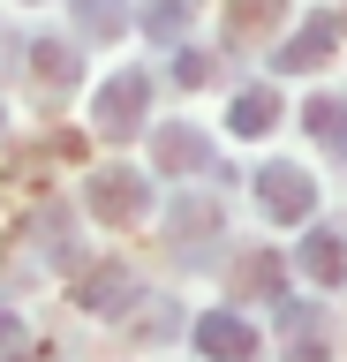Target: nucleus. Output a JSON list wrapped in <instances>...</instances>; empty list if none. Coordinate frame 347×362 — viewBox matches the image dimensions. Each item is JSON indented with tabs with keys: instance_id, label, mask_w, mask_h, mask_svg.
I'll return each instance as SVG.
<instances>
[{
	"instance_id": "obj_8",
	"label": "nucleus",
	"mask_w": 347,
	"mask_h": 362,
	"mask_svg": "<svg viewBox=\"0 0 347 362\" xmlns=\"http://www.w3.org/2000/svg\"><path fill=\"white\" fill-rule=\"evenodd\" d=\"M159 158H166V166H204V136L166 129V136H159Z\"/></svg>"
},
{
	"instance_id": "obj_6",
	"label": "nucleus",
	"mask_w": 347,
	"mask_h": 362,
	"mask_svg": "<svg viewBox=\"0 0 347 362\" xmlns=\"http://www.w3.org/2000/svg\"><path fill=\"white\" fill-rule=\"evenodd\" d=\"M136 204H143L136 174H106V181H98V211H106V219H129Z\"/></svg>"
},
{
	"instance_id": "obj_1",
	"label": "nucleus",
	"mask_w": 347,
	"mask_h": 362,
	"mask_svg": "<svg viewBox=\"0 0 347 362\" xmlns=\"http://www.w3.org/2000/svg\"><path fill=\"white\" fill-rule=\"evenodd\" d=\"M257 181H264L257 197H264L272 219H302V211H310V174H295V166H264Z\"/></svg>"
},
{
	"instance_id": "obj_5",
	"label": "nucleus",
	"mask_w": 347,
	"mask_h": 362,
	"mask_svg": "<svg viewBox=\"0 0 347 362\" xmlns=\"http://www.w3.org/2000/svg\"><path fill=\"white\" fill-rule=\"evenodd\" d=\"M272 113H279L272 90H242V98H234V129H242V136H264V129H272Z\"/></svg>"
},
{
	"instance_id": "obj_10",
	"label": "nucleus",
	"mask_w": 347,
	"mask_h": 362,
	"mask_svg": "<svg viewBox=\"0 0 347 362\" xmlns=\"http://www.w3.org/2000/svg\"><path fill=\"white\" fill-rule=\"evenodd\" d=\"M302 257H310V272H317V279H340V234H310V249H302Z\"/></svg>"
},
{
	"instance_id": "obj_4",
	"label": "nucleus",
	"mask_w": 347,
	"mask_h": 362,
	"mask_svg": "<svg viewBox=\"0 0 347 362\" xmlns=\"http://www.w3.org/2000/svg\"><path fill=\"white\" fill-rule=\"evenodd\" d=\"M324 53H332V23H310L302 38H287V53H279V68H317Z\"/></svg>"
},
{
	"instance_id": "obj_3",
	"label": "nucleus",
	"mask_w": 347,
	"mask_h": 362,
	"mask_svg": "<svg viewBox=\"0 0 347 362\" xmlns=\"http://www.w3.org/2000/svg\"><path fill=\"white\" fill-rule=\"evenodd\" d=\"M136 113H143V76H121V83L98 98V121H106L114 136H129V129H136Z\"/></svg>"
},
{
	"instance_id": "obj_7",
	"label": "nucleus",
	"mask_w": 347,
	"mask_h": 362,
	"mask_svg": "<svg viewBox=\"0 0 347 362\" xmlns=\"http://www.w3.org/2000/svg\"><path fill=\"white\" fill-rule=\"evenodd\" d=\"M279 16V0H234V16H227V30L234 38H257V30H264V23Z\"/></svg>"
},
{
	"instance_id": "obj_2",
	"label": "nucleus",
	"mask_w": 347,
	"mask_h": 362,
	"mask_svg": "<svg viewBox=\"0 0 347 362\" xmlns=\"http://www.w3.org/2000/svg\"><path fill=\"white\" fill-rule=\"evenodd\" d=\"M196 339H204L211 362H249V355H257V332L242 325V317H204V325H196Z\"/></svg>"
},
{
	"instance_id": "obj_12",
	"label": "nucleus",
	"mask_w": 347,
	"mask_h": 362,
	"mask_svg": "<svg viewBox=\"0 0 347 362\" xmlns=\"http://www.w3.org/2000/svg\"><path fill=\"white\" fill-rule=\"evenodd\" d=\"M38 76H61V83H76V53H61V45H38Z\"/></svg>"
},
{
	"instance_id": "obj_9",
	"label": "nucleus",
	"mask_w": 347,
	"mask_h": 362,
	"mask_svg": "<svg viewBox=\"0 0 347 362\" xmlns=\"http://www.w3.org/2000/svg\"><path fill=\"white\" fill-rule=\"evenodd\" d=\"M310 129L324 151H347V106H310Z\"/></svg>"
},
{
	"instance_id": "obj_11",
	"label": "nucleus",
	"mask_w": 347,
	"mask_h": 362,
	"mask_svg": "<svg viewBox=\"0 0 347 362\" xmlns=\"http://www.w3.org/2000/svg\"><path fill=\"white\" fill-rule=\"evenodd\" d=\"M76 16H83V30H98V38L121 30V8H114V0H76Z\"/></svg>"
}]
</instances>
